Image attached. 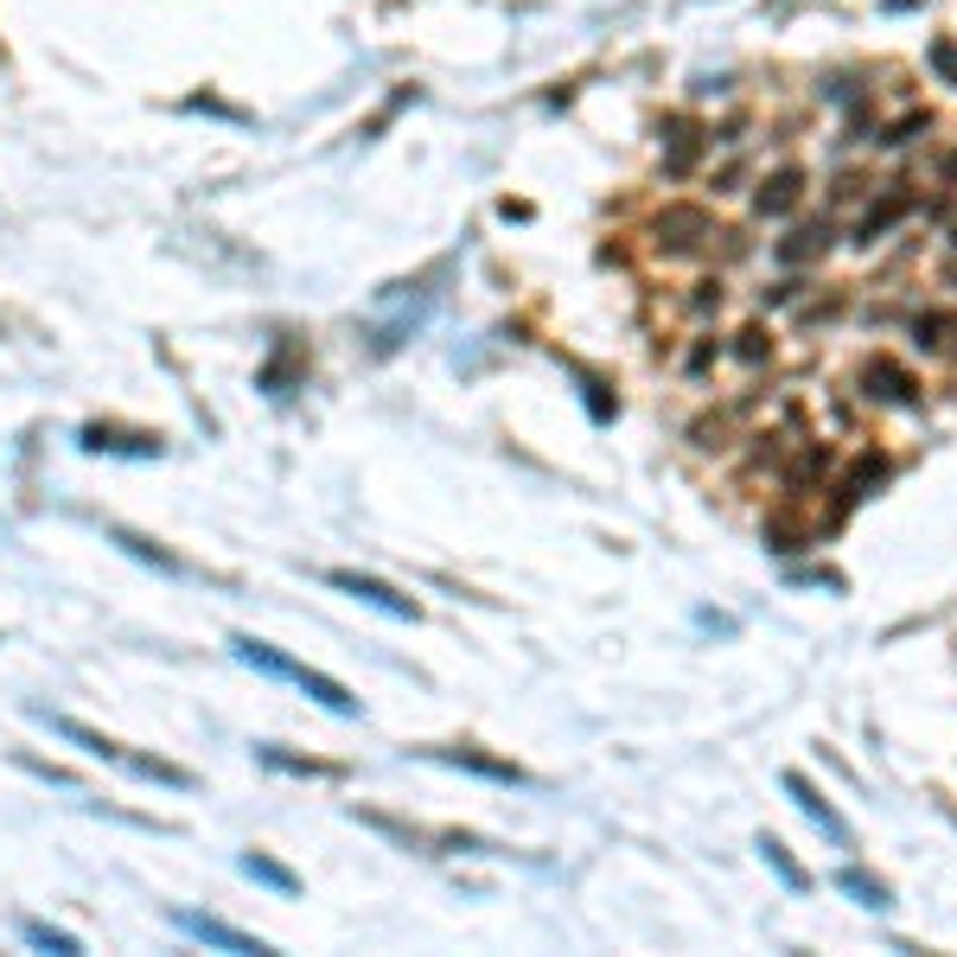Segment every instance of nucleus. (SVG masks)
<instances>
[{"label": "nucleus", "instance_id": "obj_1", "mask_svg": "<svg viewBox=\"0 0 957 957\" xmlns=\"http://www.w3.org/2000/svg\"><path fill=\"white\" fill-rule=\"evenodd\" d=\"M230 652L250 664V670H262V677H275V683H295V690H307V696L320 702V708H332V715H358V696H351V690H345L338 677L313 670V664L281 658L275 645H262V638H250V632H237V638H230Z\"/></svg>", "mask_w": 957, "mask_h": 957}, {"label": "nucleus", "instance_id": "obj_2", "mask_svg": "<svg viewBox=\"0 0 957 957\" xmlns=\"http://www.w3.org/2000/svg\"><path fill=\"white\" fill-rule=\"evenodd\" d=\"M38 722H51V735H65L71 747H83L90 760H109V766H122V773H135V779L173 785V792H185V785H192V773H185V766H166V760H148V753H128L122 740L96 735V728H83V722H71V715H51V708H38Z\"/></svg>", "mask_w": 957, "mask_h": 957}, {"label": "nucleus", "instance_id": "obj_3", "mask_svg": "<svg viewBox=\"0 0 957 957\" xmlns=\"http://www.w3.org/2000/svg\"><path fill=\"white\" fill-rule=\"evenodd\" d=\"M338 593H351V600H365V607H377V613H390V620H415L422 607L408 600V593H396L390 581H377V575H358V568H332L326 575Z\"/></svg>", "mask_w": 957, "mask_h": 957}, {"label": "nucleus", "instance_id": "obj_4", "mask_svg": "<svg viewBox=\"0 0 957 957\" xmlns=\"http://www.w3.org/2000/svg\"><path fill=\"white\" fill-rule=\"evenodd\" d=\"M180 920L185 938H198V945H218V952H237V957H262L268 945L262 938H250V932H237V925H223V920H205V913H173Z\"/></svg>", "mask_w": 957, "mask_h": 957}, {"label": "nucleus", "instance_id": "obj_5", "mask_svg": "<svg viewBox=\"0 0 957 957\" xmlns=\"http://www.w3.org/2000/svg\"><path fill=\"white\" fill-rule=\"evenodd\" d=\"M785 792L798 798V810H805V817L817 823V830H823V837H830V843H849V823L837 817V810H830V798H823V792H817L805 773H785Z\"/></svg>", "mask_w": 957, "mask_h": 957}, {"label": "nucleus", "instance_id": "obj_6", "mask_svg": "<svg viewBox=\"0 0 957 957\" xmlns=\"http://www.w3.org/2000/svg\"><path fill=\"white\" fill-rule=\"evenodd\" d=\"M702 237H708V211H702V205H670V211L658 218L664 250H696Z\"/></svg>", "mask_w": 957, "mask_h": 957}, {"label": "nucleus", "instance_id": "obj_7", "mask_svg": "<svg viewBox=\"0 0 957 957\" xmlns=\"http://www.w3.org/2000/svg\"><path fill=\"white\" fill-rule=\"evenodd\" d=\"M798 198H805V173H798V166H779L773 180L760 185V198H753V211H760V218H785V211H792Z\"/></svg>", "mask_w": 957, "mask_h": 957}, {"label": "nucleus", "instance_id": "obj_8", "mask_svg": "<svg viewBox=\"0 0 957 957\" xmlns=\"http://www.w3.org/2000/svg\"><path fill=\"white\" fill-rule=\"evenodd\" d=\"M435 760L466 766V773H479V779H498V785H523V773H517L511 760H492V753H473V747H435Z\"/></svg>", "mask_w": 957, "mask_h": 957}, {"label": "nucleus", "instance_id": "obj_9", "mask_svg": "<svg viewBox=\"0 0 957 957\" xmlns=\"http://www.w3.org/2000/svg\"><path fill=\"white\" fill-rule=\"evenodd\" d=\"M696 160H702V135L690 128V122H670V153H664V173H670V180H683Z\"/></svg>", "mask_w": 957, "mask_h": 957}, {"label": "nucleus", "instance_id": "obj_10", "mask_svg": "<svg viewBox=\"0 0 957 957\" xmlns=\"http://www.w3.org/2000/svg\"><path fill=\"white\" fill-rule=\"evenodd\" d=\"M862 377H868V383H881L887 403H913V396H920V383L893 365V358H868V370H862Z\"/></svg>", "mask_w": 957, "mask_h": 957}, {"label": "nucleus", "instance_id": "obj_11", "mask_svg": "<svg viewBox=\"0 0 957 957\" xmlns=\"http://www.w3.org/2000/svg\"><path fill=\"white\" fill-rule=\"evenodd\" d=\"M760 862H766V868H773V875L792 887V893H805V887H810V875L798 868V862H792V849L779 843V837H760Z\"/></svg>", "mask_w": 957, "mask_h": 957}, {"label": "nucleus", "instance_id": "obj_12", "mask_svg": "<svg viewBox=\"0 0 957 957\" xmlns=\"http://www.w3.org/2000/svg\"><path fill=\"white\" fill-rule=\"evenodd\" d=\"M83 447H109V453H160V441L153 435H115V428H83Z\"/></svg>", "mask_w": 957, "mask_h": 957}, {"label": "nucleus", "instance_id": "obj_13", "mask_svg": "<svg viewBox=\"0 0 957 957\" xmlns=\"http://www.w3.org/2000/svg\"><path fill=\"white\" fill-rule=\"evenodd\" d=\"M243 875L250 881H262V887H275V893H300V881L275 862V855H243Z\"/></svg>", "mask_w": 957, "mask_h": 957}, {"label": "nucleus", "instance_id": "obj_14", "mask_svg": "<svg viewBox=\"0 0 957 957\" xmlns=\"http://www.w3.org/2000/svg\"><path fill=\"white\" fill-rule=\"evenodd\" d=\"M837 881H843V893H855V900H862L868 913H887V907H893V900H887V887H881V881H868L862 868H843Z\"/></svg>", "mask_w": 957, "mask_h": 957}, {"label": "nucleus", "instance_id": "obj_15", "mask_svg": "<svg viewBox=\"0 0 957 957\" xmlns=\"http://www.w3.org/2000/svg\"><path fill=\"white\" fill-rule=\"evenodd\" d=\"M907 205H913V198H907V192H893V198H887L881 211H868V218H862V230H855V243H875V237H881V230H887L893 218H907Z\"/></svg>", "mask_w": 957, "mask_h": 957}, {"label": "nucleus", "instance_id": "obj_16", "mask_svg": "<svg viewBox=\"0 0 957 957\" xmlns=\"http://www.w3.org/2000/svg\"><path fill=\"white\" fill-rule=\"evenodd\" d=\"M823 243H830V230L817 223V230H798V237H785L779 243V262H810V256H823Z\"/></svg>", "mask_w": 957, "mask_h": 957}, {"label": "nucleus", "instance_id": "obj_17", "mask_svg": "<svg viewBox=\"0 0 957 957\" xmlns=\"http://www.w3.org/2000/svg\"><path fill=\"white\" fill-rule=\"evenodd\" d=\"M26 938H33L38 952H65V957H71V952H83V945H77L71 932H58V925H45V920H26Z\"/></svg>", "mask_w": 957, "mask_h": 957}, {"label": "nucleus", "instance_id": "obj_18", "mask_svg": "<svg viewBox=\"0 0 957 957\" xmlns=\"http://www.w3.org/2000/svg\"><path fill=\"white\" fill-rule=\"evenodd\" d=\"M262 760H268V766H288V773H313V779H338V766H326V760H288V753H275V747H262Z\"/></svg>", "mask_w": 957, "mask_h": 957}, {"label": "nucleus", "instance_id": "obj_19", "mask_svg": "<svg viewBox=\"0 0 957 957\" xmlns=\"http://www.w3.org/2000/svg\"><path fill=\"white\" fill-rule=\"evenodd\" d=\"M932 71L945 83H957V38H932Z\"/></svg>", "mask_w": 957, "mask_h": 957}, {"label": "nucleus", "instance_id": "obj_20", "mask_svg": "<svg viewBox=\"0 0 957 957\" xmlns=\"http://www.w3.org/2000/svg\"><path fill=\"white\" fill-rule=\"evenodd\" d=\"M735 351H740V358H747V365H760V358L773 351V338H766V332L753 326V332H740V345H735Z\"/></svg>", "mask_w": 957, "mask_h": 957}, {"label": "nucleus", "instance_id": "obj_21", "mask_svg": "<svg viewBox=\"0 0 957 957\" xmlns=\"http://www.w3.org/2000/svg\"><path fill=\"white\" fill-rule=\"evenodd\" d=\"M945 166H952V173H957V153H952V160H945Z\"/></svg>", "mask_w": 957, "mask_h": 957}, {"label": "nucleus", "instance_id": "obj_22", "mask_svg": "<svg viewBox=\"0 0 957 957\" xmlns=\"http://www.w3.org/2000/svg\"><path fill=\"white\" fill-rule=\"evenodd\" d=\"M952 243H957V230H952Z\"/></svg>", "mask_w": 957, "mask_h": 957}]
</instances>
